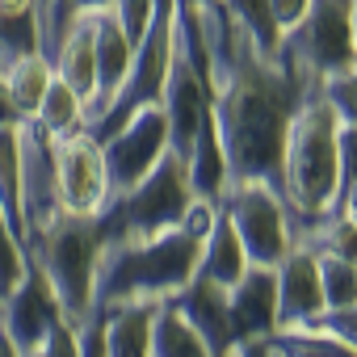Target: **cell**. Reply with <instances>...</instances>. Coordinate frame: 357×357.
I'll use <instances>...</instances> for the list:
<instances>
[{"label": "cell", "mask_w": 357, "mask_h": 357, "mask_svg": "<svg viewBox=\"0 0 357 357\" xmlns=\"http://www.w3.org/2000/svg\"><path fill=\"white\" fill-rule=\"evenodd\" d=\"M202 240L181 223L143 236H105L93 278V311L122 303H168L198 273Z\"/></svg>", "instance_id": "obj_1"}, {"label": "cell", "mask_w": 357, "mask_h": 357, "mask_svg": "<svg viewBox=\"0 0 357 357\" xmlns=\"http://www.w3.org/2000/svg\"><path fill=\"white\" fill-rule=\"evenodd\" d=\"M340 118L319 93V84H307L282 151V202L294 223H311L328 211H336L340 198Z\"/></svg>", "instance_id": "obj_2"}, {"label": "cell", "mask_w": 357, "mask_h": 357, "mask_svg": "<svg viewBox=\"0 0 357 357\" xmlns=\"http://www.w3.org/2000/svg\"><path fill=\"white\" fill-rule=\"evenodd\" d=\"M105 244V223L101 215H55L47 227L26 236V257L43 273L47 290L59 303V315L68 324H89L93 311V278H97V257Z\"/></svg>", "instance_id": "obj_3"}, {"label": "cell", "mask_w": 357, "mask_h": 357, "mask_svg": "<svg viewBox=\"0 0 357 357\" xmlns=\"http://www.w3.org/2000/svg\"><path fill=\"white\" fill-rule=\"evenodd\" d=\"M190 202H194V185H190L185 155H176V151L168 147L139 185H130L122 198H114V202L105 206L101 223H105V236L164 231V227H176V223H181V215H185Z\"/></svg>", "instance_id": "obj_4"}, {"label": "cell", "mask_w": 357, "mask_h": 357, "mask_svg": "<svg viewBox=\"0 0 357 357\" xmlns=\"http://www.w3.org/2000/svg\"><path fill=\"white\" fill-rule=\"evenodd\" d=\"M282 59L294 72H303L311 84L353 68L357 38H353L349 0H311L307 13L282 34Z\"/></svg>", "instance_id": "obj_5"}, {"label": "cell", "mask_w": 357, "mask_h": 357, "mask_svg": "<svg viewBox=\"0 0 357 357\" xmlns=\"http://www.w3.org/2000/svg\"><path fill=\"white\" fill-rule=\"evenodd\" d=\"M219 215L236 227L252 265H282L294 248V219L265 181H236L219 198Z\"/></svg>", "instance_id": "obj_6"}, {"label": "cell", "mask_w": 357, "mask_h": 357, "mask_svg": "<svg viewBox=\"0 0 357 357\" xmlns=\"http://www.w3.org/2000/svg\"><path fill=\"white\" fill-rule=\"evenodd\" d=\"M101 143V155H105V172H109V202L122 198L130 185H139L143 176L155 168V160L168 151V118H164V105L151 101V105H139L122 126H114Z\"/></svg>", "instance_id": "obj_7"}, {"label": "cell", "mask_w": 357, "mask_h": 357, "mask_svg": "<svg viewBox=\"0 0 357 357\" xmlns=\"http://www.w3.org/2000/svg\"><path fill=\"white\" fill-rule=\"evenodd\" d=\"M55 181L63 215H105L109 206V172L101 143L89 130H72L55 139Z\"/></svg>", "instance_id": "obj_8"}, {"label": "cell", "mask_w": 357, "mask_h": 357, "mask_svg": "<svg viewBox=\"0 0 357 357\" xmlns=\"http://www.w3.org/2000/svg\"><path fill=\"white\" fill-rule=\"evenodd\" d=\"M160 105H164V118H168V147L176 155H190L198 130L211 118V84H206V72L190 59L181 34L172 38V59H168Z\"/></svg>", "instance_id": "obj_9"}, {"label": "cell", "mask_w": 357, "mask_h": 357, "mask_svg": "<svg viewBox=\"0 0 357 357\" xmlns=\"http://www.w3.org/2000/svg\"><path fill=\"white\" fill-rule=\"evenodd\" d=\"M55 215H63L55 181V139L34 122H22V244Z\"/></svg>", "instance_id": "obj_10"}, {"label": "cell", "mask_w": 357, "mask_h": 357, "mask_svg": "<svg viewBox=\"0 0 357 357\" xmlns=\"http://www.w3.org/2000/svg\"><path fill=\"white\" fill-rule=\"evenodd\" d=\"M55 319H63V315H59V303H55V294L47 290L43 273L30 265V273H26L5 298H0V332H5V336L30 357V353H43V344H47Z\"/></svg>", "instance_id": "obj_11"}, {"label": "cell", "mask_w": 357, "mask_h": 357, "mask_svg": "<svg viewBox=\"0 0 357 357\" xmlns=\"http://www.w3.org/2000/svg\"><path fill=\"white\" fill-rule=\"evenodd\" d=\"M93 47H97V93L84 109V130H93L105 109L114 105L126 72H130V59H135V43L126 38V30L118 26L114 9H97L93 13Z\"/></svg>", "instance_id": "obj_12"}, {"label": "cell", "mask_w": 357, "mask_h": 357, "mask_svg": "<svg viewBox=\"0 0 357 357\" xmlns=\"http://www.w3.org/2000/svg\"><path fill=\"white\" fill-rule=\"evenodd\" d=\"M168 303L185 315V324L206 340V349L215 357H223L231 349L236 319H231V294H227V286H215V282H206V278L194 273V282L185 290H176Z\"/></svg>", "instance_id": "obj_13"}, {"label": "cell", "mask_w": 357, "mask_h": 357, "mask_svg": "<svg viewBox=\"0 0 357 357\" xmlns=\"http://www.w3.org/2000/svg\"><path fill=\"white\" fill-rule=\"evenodd\" d=\"M273 273H278V332L311 324L324 311V286H319L315 252L294 244L290 257L282 265H273Z\"/></svg>", "instance_id": "obj_14"}, {"label": "cell", "mask_w": 357, "mask_h": 357, "mask_svg": "<svg viewBox=\"0 0 357 357\" xmlns=\"http://www.w3.org/2000/svg\"><path fill=\"white\" fill-rule=\"evenodd\" d=\"M236 336H273L278 332V273L273 265H248L244 278L227 290Z\"/></svg>", "instance_id": "obj_15"}, {"label": "cell", "mask_w": 357, "mask_h": 357, "mask_svg": "<svg viewBox=\"0 0 357 357\" xmlns=\"http://www.w3.org/2000/svg\"><path fill=\"white\" fill-rule=\"evenodd\" d=\"M51 68H55V76L84 101V109H89V101H93V93H97V47H93V13H84V17H76L72 22V30L63 34V43H59V51H55V59H51Z\"/></svg>", "instance_id": "obj_16"}, {"label": "cell", "mask_w": 357, "mask_h": 357, "mask_svg": "<svg viewBox=\"0 0 357 357\" xmlns=\"http://www.w3.org/2000/svg\"><path fill=\"white\" fill-rule=\"evenodd\" d=\"M160 303H122L101 315L105 357H151V319Z\"/></svg>", "instance_id": "obj_17"}, {"label": "cell", "mask_w": 357, "mask_h": 357, "mask_svg": "<svg viewBox=\"0 0 357 357\" xmlns=\"http://www.w3.org/2000/svg\"><path fill=\"white\" fill-rule=\"evenodd\" d=\"M43 0H0V72L43 51Z\"/></svg>", "instance_id": "obj_18"}, {"label": "cell", "mask_w": 357, "mask_h": 357, "mask_svg": "<svg viewBox=\"0 0 357 357\" xmlns=\"http://www.w3.org/2000/svg\"><path fill=\"white\" fill-rule=\"evenodd\" d=\"M252 261H248V252H244V244H240V236H236V227L219 215L215 219V227H211V236H206V244H202V257H198V278H206V282H215V286H236L240 278H244V269H248Z\"/></svg>", "instance_id": "obj_19"}, {"label": "cell", "mask_w": 357, "mask_h": 357, "mask_svg": "<svg viewBox=\"0 0 357 357\" xmlns=\"http://www.w3.org/2000/svg\"><path fill=\"white\" fill-rule=\"evenodd\" d=\"M185 168H190L194 198H211V202L223 198V190H227V155L219 147V135H215V122L211 118L198 130V139H194V147L185 155Z\"/></svg>", "instance_id": "obj_20"}, {"label": "cell", "mask_w": 357, "mask_h": 357, "mask_svg": "<svg viewBox=\"0 0 357 357\" xmlns=\"http://www.w3.org/2000/svg\"><path fill=\"white\" fill-rule=\"evenodd\" d=\"M0 76H5V89H9V97H13L17 118L30 122L34 109H38V101L47 97V89H51V80H55V68H51V59H47L43 51H34V55H22L17 63H9Z\"/></svg>", "instance_id": "obj_21"}, {"label": "cell", "mask_w": 357, "mask_h": 357, "mask_svg": "<svg viewBox=\"0 0 357 357\" xmlns=\"http://www.w3.org/2000/svg\"><path fill=\"white\" fill-rule=\"evenodd\" d=\"M151 357H215V353L172 303H160L151 319Z\"/></svg>", "instance_id": "obj_22"}, {"label": "cell", "mask_w": 357, "mask_h": 357, "mask_svg": "<svg viewBox=\"0 0 357 357\" xmlns=\"http://www.w3.org/2000/svg\"><path fill=\"white\" fill-rule=\"evenodd\" d=\"M0 211L22 236V122H0Z\"/></svg>", "instance_id": "obj_23"}, {"label": "cell", "mask_w": 357, "mask_h": 357, "mask_svg": "<svg viewBox=\"0 0 357 357\" xmlns=\"http://www.w3.org/2000/svg\"><path fill=\"white\" fill-rule=\"evenodd\" d=\"M38 130H47L51 139H59V135H72V130H84V101L55 76L51 80V89H47V97L38 101V109H34V118H30Z\"/></svg>", "instance_id": "obj_24"}, {"label": "cell", "mask_w": 357, "mask_h": 357, "mask_svg": "<svg viewBox=\"0 0 357 357\" xmlns=\"http://www.w3.org/2000/svg\"><path fill=\"white\" fill-rule=\"evenodd\" d=\"M219 5L227 9V17L252 38V47L269 59H282V30L269 13V0H219Z\"/></svg>", "instance_id": "obj_25"}, {"label": "cell", "mask_w": 357, "mask_h": 357, "mask_svg": "<svg viewBox=\"0 0 357 357\" xmlns=\"http://www.w3.org/2000/svg\"><path fill=\"white\" fill-rule=\"evenodd\" d=\"M269 349L278 357H357V349H349L344 340H336L332 332L303 324V328H286L269 336Z\"/></svg>", "instance_id": "obj_26"}, {"label": "cell", "mask_w": 357, "mask_h": 357, "mask_svg": "<svg viewBox=\"0 0 357 357\" xmlns=\"http://www.w3.org/2000/svg\"><path fill=\"white\" fill-rule=\"evenodd\" d=\"M109 5L114 0H43V17H38V26H43V55L55 59V51H59V43H63V34L72 30L76 17L109 9Z\"/></svg>", "instance_id": "obj_27"}, {"label": "cell", "mask_w": 357, "mask_h": 357, "mask_svg": "<svg viewBox=\"0 0 357 357\" xmlns=\"http://www.w3.org/2000/svg\"><path fill=\"white\" fill-rule=\"evenodd\" d=\"M319 265V286H324V311L357 303V265L340 257H315Z\"/></svg>", "instance_id": "obj_28"}, {"label": "cell", "mask_w": 357, "mask_h": 357, "mask_svg": "<svg viewBox=\"0 0 357 357\" xmlns=\"http://www.w3.org/2000/svg\"><path fill=\"white\" fill-rule=\"evenodd\" d=\"M26 273H30L26 244H22V236H17V227L9 223V215L0 211V298H5Z\"/></svg>", "instance_id": "obj_29"}, {"label": "cell", "mask_w": 357, "mask_h": 357, "mask_svg": "<svg viewBox=\"0 0 357 357\" xmlns=\"http://www.w3.org/2000/svg\"><path fill=\"white\" fill-rule=\"evenodd\" d=\"M319 93L328 97V105L336 109L340 122L357 126V63L336 72V76H328V80H319Z\"/></svg>", "instance_id": "obj_30"}, {"label": "cell", "mask_w": 357, "mask_h": 357, "mask_svg": "<svg viewBox=\"0 0 357 357\" xmlns=\"http://www.w3.org/2000/svg\"><path fill=\"white\" fill-rule=\"evenodd\" d=\"M114 17H118V26L126 30V38L139 47L143 43V34H147V26H151V13H155V5L151 0H114Z\"/></svg>", "instance_id": "obj_31"}, {"label": "cell", "mask_w": 357, "mask_h": 357, "mask_svg": "<svg viewBox=\"0 0 357 357\" xmlns=\"http://www.w3.org/2000/svg\"><path fill=\"white\" fill-rule=\"evenodd\" d=\"M311 324L324 328V332H332V336L344 340L349 349H357V303H349V307H332V311H319Z\"/></svg>", "instance_id": "obj_32"}, {"label": "cell", "mask_w": 357, "mask_h": 357, "mask_svg": "<svg viewBox=\"0 0 357 357\" xmlns=\"http://www.w3.org/2000/svg\"><path fill=\"white\" fill-rule=\"evenodd\" d=\"M43 357H80V328L68 319H55V328L43 344Z\"/></svg>", "instance_id": "obj_33"}, {"label": "cell", "mask_w": 357, "mask_h": 357, "mask_svg": "<svg viewBox=\"0 0 357 357\" xmlns=\"http://www.w3.org/2000/svg\"><path fill=\"white\" fill-rule=\"evenodd\" d=\"M336 147H340V185L357 176V126L340 122V135H336Z\"/></svg>", "instance_id": "obj_34"}, {"label": "cell", "mask_w": 357, "mask_h": 357, "mask_svg": "<svg viewBox=\"0 0 357 357\" xmlns=\"http://www.w3.org/2000/svg\"><path fill=\"white\" fill-rule=\"evenodd\" d=\"M307 5L311 0H269V13H273V22H278V30L286 34L303 13H307Z\"/></svg>", "instance_id": "obj_35"}, {"label": "cell", "mask_w": 357, "mask_h": 357, "mask_svg": "<svg viewBox=\"0 0 357 357\" xmlns=\"http://www.w3.org/2000/svg\"><path fill=\"white\" fill-rule=\"evenodd\" d=\"M80 357H105V340H101V315H93L89 324H80Z\"/></svg>", "instance_id": "obj_36"}, {"label": "cell", "mask_w": 357, "mask_h": 357, "mask_svg": "<svg viewBox=\"0 0 357 357\" xmlns=\"http://www.w3.org/2000/svg\"><path fill=\"white\" fill-rule=\"evenodd\" d=\"M223 357H273V349H269L265 336H236Z\"/></svg>", "instance_id": "obj_37"}, {"label": "cell", "mask_w": 357, "mask_h": 357, "mask_svg": "<svg viewBox=\"0 0 357 357\" xmlns=\"http://www.w3.org/2000/svg\"><path fill=\"white\" fill-rule=\"evenodd\" d=\"M336 206H340V211L353 219V227H357V176L340 185V198H336Z\"/></svg>", "instance_id": "obj_38"}, {"label": "cell", "mask_w": 357, "mask_h": 357, "mask_svg": "<svg viewBox=\"0 0 357 357\" xmlns=\"http://www.w3.org/2000/svg\"><path fill=\"white\" fill-rule=\"evenodd\" d=\"M0 122H22L17 109H13V97H9V89H5V76H0Z\"/></svg>", "instance_id": "obj_39"}, {"label": "cell", "mask_w": 357, "mask_h": 357, "mask_svg": "<svg viewBox=\"0 0 357 357\" xmlns=\"http://www.w3.org/2000/svg\"><path fill=\"white\" fill-rule=\"evenodd\" d=\"M0 357H26V353H22V349H17L5 332H0Z\"/></svg>", "instance_id": "obj_40"}, {"label": "cell", "mask_w": 357, "mask_h": 357, "mask_svg": "<svg viewBox=\"0 0 357 357\" xmlns=\"http://www.w3.org/2000/svg\"><path fill=\"white\" fill-rule=\"evenodd\" d=\"M349 13H353V38H357V0H349Z\"/></svg>", "instance_id": "obj_41"}, {"label": "cell", "mask_w": 357, "mask_h": 357, "mask_svg": "<svg viewBox=\"0 0 357 357\" xmlns=\"http://www.w3.org/2000/svg\"><path fill=\"white\" fill-rule=\"evenodd\" d=\"M185 5H211V0H185Z\"/></svg>", "instance_id": "obj_42"}, {"label": "cell", "mask_w": 357, "mask_h": 357, "mask_svg": "<svg viewBox=\"0 0 357 357\" xmlns=\"http://www.w3.org/2000/svg\"><path fill=\"white\" fill-rule=\"evenodd\" d=\"M30 357H43V353H30Z\"/></svg>", "instance_id": "obj_43"}, {"label": "cell", "mask_w": 357, "mask_h": 357, "mask_svg": "<svg viewBox=\"0 0 357 357\" xmlns=\"http://www.w3.org/2000/svg\"><path fill=\"white\" fill-rule=\"evenodd\" d=\"M273 357H278V353H273Z\"/></svg>", "instance_id": "obj_44"}]
</instances>
